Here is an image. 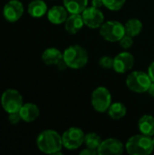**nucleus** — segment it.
Here are the masks:
<instances>
[{"mask_svg":"<svg viewBox=\"0 0 154 155\" xmlns=\"http://www.w3.org/2000/svg\"><path fill=\"white\" fill-rule=\"evenodd\" d=\"M37 148L46 154H61L63 148L62 136L54 130H45L39 134L36 139Z\"/></svg>","mask_w":154,"mask_h":155,"instance_id":"nucleus-1","label":"nucleus"},{"mask_svg":"<svg viewBox=\"0 0 154 155\" xmlns=\"http://www.w3.org/2000/svg\"><path fill=\"white\" fill-rule=\"evenodd\" d=\"M152 141H153V144H154V135H153V138H152Z\"/></svg>","mask_w":154,"mask_h":155,"instance_id":"nucleus-31","label":"nucleus"},{"mask_svg":"<svg viewBox=\"0 0 154 155\" xmlns=\"http://www.w3.org/2000/svg\"><path fill=\"white\" fill-rule=\"evenodd\" d=\"M84 22V25L92 29L100 28L104 22V15L103 12L96 7H86L81 14Z\"/></svg>","mask_w":154,"mask_h":155,"instance_id":"nucleus-9","label":"nucleus"},{"mask_svg":"<svg viewBox=\"0 0 154 155\" xmlns=\"http://www.w3.org/2000/svg\"><path fill=\"white\" fill-rule=\"evenodd\" d=\"M84 25V22L81 14H71L64 22V28L71 35L78 33Z\"/></svg>","mask_w":154,"mask_h":155,"instance_id":"nucleus-15","label":"nucleus"},{"mask_svg":"<svg viewBox=\"0 0 154 155\" xmlns=\"http://www.w3.org/2000/svg\"><path fill=\"white\" fill-rule=\"evenodd\" d=\"M101 36L108 42H119L125 35V26L118 21H107L100 26Z\"/></svg>","mask_w":154,"mask_h":155,"instance_id":"nucleus-5","label":"nucleus"},{"mask_svg":"<svg viewBox=\"0 0 154 155\" xmlns=\"http://www.w3.org/2000/svg\"><path fill=\"white\" fill-rule=\"evenodd\" d=\"M24 5L19 0L8 1L3 8V15L8 22L14 23L18 21L24 14Z\"/></svg>","mask_w":154,"mask_h":155,"instance_id":"nucleus-10","label":"nucleus"},{"mask_svg":"<svg viewBox=\"0 0 154 155\" xmlns=\"http://www.w3.org/2000/svg\"><path fill=\"white\" fill-rule=\"evenodd\" d=\"M98 154V152L97 151H94V150H92V149H89V148H85L84 150L81 151L80 152V155H95Z\"/></svg>","mask_w":154,"mask_h":155,"instance_id":"nucleus-27","label":"nucleus"},{"mask_svg":"<svg viewBox=\"0 0 154 155\" xmlns=\"http://www.w3.org/2000/svg\"><path fill=\"white\" fill-rule=\"evenodd\" d=\"M103 5V0H93L92 1V6H93V7L100 8Z\"/></svg>","mask_w":154,"mask_h":155,"instance_id":"nucleus-29","label":"nucleus"},{"mask_svg":"<svg viewBox=\"0 0 154 155\" xmlns=\"http://www.w3.org/2000/svg\"><path fill=\"white\" fill-rule=\"evenodd\" d=\"M138 127L141 134L152 137L154 135V117L149 114L142 116L139 120Z\"/></svg>","mask_w":154,"mask_h":155,"instance_id":"nucleus-18","label":"nucleus"},{"mask_svg":"<svg viewBox=\"0 0 154 155\" xmlns=\"http://www.w3.org/2000/svg\"><path fill=\"white\" fill-rule=\"evenodd\" d=\"M125 31H126V35L132 36V37H135L137 35H139L141 34V32L143 31V23L142 21H140L137 18H131L129 19L125 25Z\"/></svg>","mask_w":154,"mask_h":155,"instance_id":"nucleus-20","label":"nucleus"},{"mask_svg":"<svg viewBox=\"0 0 154 155\" xmlns=\"http://www.w3.org/2000/svg\"><path fill=\"white\" fill-rule=\"evenodd\" d=\"M42 60L46 65H57L63 60V54L59 49L50 47L43 52Z\"/></svg>","mask_w":154,"mask_h":155,"instance_id":"nucleus-16","label":"nucleus"},{"mask_svg":"<svg viewBox=\"0 0 154 155\" xmlns=\"http://www.w3.org/2000/svg\"><path fill=\"white\" fill-rule=\"evenodd\" d=\"M125 2L126 0H103V5L112 11L120 10L124 5Z\"/></svg>","mask_w":154,"mask_h":155,"instance_id":"nucleus-23","label":"nucleus"},{"mask_svg":"<svg viewBox=\"0 0 154 155\" xmlns=\"http://www.w3.org/2000/svg\"><path fill=\"white\" fill-rule=\"evenodd\" d=\"M123 143L116 138H108L102 142L97 152L100 155H120L123 153Z\"/></svg>","mask_w":154,"mask_h":155,"instance_id":"nucleus-12","label":"nucleus"},{"mask_svg":"<svg viewBox=\"0 0 154 155\" xmlns=\"http://www.w3.org/2000/svg\"><path fill=\"white\" fill-rule=\"evenodd\" d=\"M63 59L69 68L80 69L84 67L88 63V54L83 46L74 45L64 50Z\"/></svg>","mask_w":154,"mask_h":155,"instance_id":"nucleus-3","label":"nucleus"},{"mask_svg":"<svg viewBox=\"0 0 154 155\" xmlns=\"http://www.w3.org/2000/svg\"><path fill=\"white\" fill-rule=\"evenodd\" d=\"M47 5L43 0H34L30 2L27 7V12L32 17L39 18L47 13Z\"/></svg>","mask_w":154,"mask_h":155,"instance_id":"nucleus-17","label":"nucleus"},{"mask_svg":"<svg viewBox=\"0 0 154 155\" xmlns=\"http://www.w3.org/2000/svg\"><path fill=\"white\" fill-rule=\"evenodd\" d=\"M63 2L70 14H82L88 5V0H63Z\"/></svg>","mask_w":154,"mask_h":155,"instance_id":"nucleus-19","label":"nucleus"},{"mask_svg":"<svg viewBox=\"0 0 154 155\" xmlns=\"http://www.w3.org/2000/svg\"><path fill=\"white\" fill-rule=\"evenodd\" d=\"M148 74H149L152 81L154 82V61L150 64V66L148 68Z\"/></svg>","mask_w":154,"mask_h":155,"instance_id":"nucleus-28","label":"nucleus"},{"mask_svg":"<svg viewBox=\"0 0 154 155\" xmlns=\"http://www.w3.org/2000/svg\"><path fill=\"white\" fill-rule=\"evenodd\" d=\"M8 120H9V123H10V124H18L22 119H21V116H20L19 112H15V113L8 114Z\"/></svg>","mask_w":154,"mask_h":155,"instance_id":"nucleus-26","label":"nucleus"},{"mask_svg":"<svg viewBox=\"0 0 154 155\" xmlns=\"http://www.w3.org/2000/svg\"><path fill=\"white\" fill-rule=\"evenodd\" d=\"M84 133L78 127L67 129L62 135L63 145L67 150H76L84 142Z\"/></svg>","mask_w":154,"mask_h":155,"instance_id":"nucleus-8","label":"nucleus"},{"mask_svg":"<svg viewBox=\"0 0 154 155\" xmlns=\"http://www.w3.org/2000/svg\"><path fill=\"white\" fill-rule=\"evenodd\" d=\"M134 65V57L129 52H122L113 58V70L119 74H124Z\"/></svg>","mask_w":154,"mask_h":155,"instance_id":"nucleus-11","label":"nucleus"},{"mask_svg":"<svg viewBox=\"0 0 154 155\" xmlns=\"http://www.w3.org/2000/svg\"><path fill=\"white\" fill-rule=\"evenodd\" d=\"M120 45L122 46V48L123 49H129L132 47V45H133V37L128 35H125L120 41Z\"/></svg>","mask_w":154,"mask_h":155,"instance_id":"nucleus-25","label":"nucleus"},{"mask_svg":"<svg viewBox=\"0 0 154 155\" xmlns=\"http://www.w3.org/2000/svg\"><path fill=\"white\" fill-rule=\"evenodd\" d=\"M148 93H149L152 96H153L154 97V82L152 83V84H151V86H150V88H149V90H148Z\"/></svg>","mask_w":154,"mask_h":155,"instance_id":"nucleus-30","label":"nucleus"},{"mask_svg":"<svg viewBox=\"0 0 154 155\" xmlns=\"http://www.w3.org/2000/svg\"><path fill=\"white\" fill-rule=\"evenodd\" d=\"M67 17L68 11L64 5H54L47 11V18L54 25H60L64 23Z\"/></svg>","mask_w":154,"mask_h":155,"instance_id":"nucleus-13","label":"nucleus"},{"mask_svg":"<svg viewBox=\"0 0 154 155\" xmlns=\"http://www.w3.org/2000/svg\"><path fill=\"white\" fill-rule=\"evenodd\" d=\"M99 65L103 69H110L113 66V58L110 56H103L99 60Z\"/></svg>","mask_w":154,"mask_h":155,"instance_id":"nucleus-24","label":"nucleus"},{"mask_svg":"<svg viewBox=\"0 0 154 155\" xmlns=\"http://www.w3.org/2000/svg\"><path fill=\"white\" fill-rule=\"evenodd\" d=\"M23 104L22 94L15 89H7L1 95V105L7 114L19 112Z\"/></svg>","mask_w":154,"mask_h":155,"instance_id":"nucleus-6","label":"nucleus"},{"mask_svg":"<svg viewBox=\"0 0 154 155\" xmlns=\"http://www.w3.org/2000/svg\"><path fill=\"white\" fill-rule=\"evenodd\" d=\"M19 114L22 121L25 123H32L38 118L40 111L36 104L32 103H26L22 105L21 109L19 110Z\"/></svg>","mask_w":154,"mask_h":155,"instance_id":"nucleus-14","label":"nucleus"},{"mask_svg":"<svg viewBox=\"0 0 154 155\" xmlns=\"http://www.w3.org/2000/svg\"><path fill=\"white\" fill-rule=\"evenodd\" d=\"M107 112L113 120H120L126 115L127 108L123 103H114L111 104Z\"/></svg>","mask_w":154,"mask_h":155,"instance_id":"nucleus-21","label":"nucleus"},{"mask_svg":"<svg viewBox=\"0 0 154 155\" xmlns=\"http://www.w3.org/2000/svg\"><path fill=\"white\" fill-rule=\"evenodd\" d=\"M125 149L129 154L132 155L151 154L154 149L152 138L143 134L133 135L128 139Z\"/></svg>","mask_w":154,"mask_h":155,"instance_id":"nucleus-2","label":"nucleus"},{"mask_svg":"<svg viewBox=\"0 0 154 155\" xmlns=\"http://www.w3.org/2000/svg\"><path fill=\"white\" fill-rule=\"evenodd\" d=\"M152 83V81L149 74H146L143 71H133L129 74L126 78L127 87L131 91L138 94L148 92Z\"/></svg>","mask_w":154,"mask_h":155,"instance_id":"nucleus-4","label":"nucleus"},{"mask_svg":"<svg viewBox=\"0 0 154 155\" xmlns=\"http://www.w3.org/2000/svg\"><path fill=\"white\" fill-rule=\"evenodd\" d=\"M102 142L103 141H102L101 137L97 134H95V133H89V134L84 135V143L85 144L86 148L97 151L99 146L101 145Z\"/></svg>","mask_w":154,"mask_h":155,"instance_id":"nucleus-22","label":"nucleus"},{"mask_svg":"<svg viewBox=\"0 0 154 155\" xmlns=\"http://www.w3.org/2000/svg\"><path fill=\"white\" fill-rule=\"evenodd\" d=\"M91 102L96 112L105 113L112 104V94L106 87H97L92 94Z\"/></svg>","mask_w":154,"mask_h":155,"instance_id":"nucleus-7","label":"nucleus"}]
</instances>
